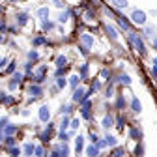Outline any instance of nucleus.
Returning <instances> with one entry per match:
<instances>
[{"mask_svg":"<svg viewBox=\"0 0 157 157\" xmlns=\"http://www.w3.org/2000/svg\"><path fill=\"white\" fill-rule=\"evenodd\" d=\"M131 39H133V43H135V47L138 49V53H140V54H144V53H146V49H144V43H142V39L138 38L137 34H133V32H131Z\"/></svg>","mask_w":157,"mask_h":157,"instance_id":"nucleus-1","label":"nucleus"},{"mask_svg":"<svg viewBox=\"0 0 157 157\" xmlns=\"http://www.w3.org/2000/svg\"><path fill=\"white\" fill-rule=\"evenodd\" d=\"M131 19H133L137 24H144V23H146V13L137 10V11H133V17H131Z\"/></svg>","mask_w":157,"mask_h":157,"instance_id":"nucleus-2","label":"nucleus"},{"mask_svg":"<svg viewBox=\"0 0 157 157\" xmlns=\"http://www.w3.org/2000/svg\"><path fill=\"white\" fill-rule=\"evenodd\" d=\"M49 118H51V110H49V107H41L39 109V120L41 122H49Z\"/></svg>","mask_w":157,"mask_h":157,"instance_id":"nucleus-3","label":"nucleus"},{"mask_svg":"<svg viewBox=\"0 0 157 157\" xmlns=\"http://www.w3.org/2000/svg\"><path fill=\"white\" fill-rule=\"evenodd\" d=\"M51 135H53V125L49 124V125H47V129H45L43 133L39 135V138L43 140V142H49V140H51Z\"/></svg>","mask_w":157,"mask_h":157,"instance_id":"nucleus-4","label":"nucleus"},{"mask_svg":"<svg viewBox=\"0 0 157 157\" xmlns=\"http://www.w3.org/2000/svg\"><path fill=\"white\" fill-rule=\"evenodd\" d=\"M23 77H24L23 73H15V75H13V81L10 82V90H15V88H17V84L21 82V78H23Z\"/></svg>","mask_w":157,"mask_h":157,"instance_id":"nucleus-5","label":"nucleus"},{"mask_svg":"<svg viewBox=\"0 0 157 157\" xmlns=\"http://www.w3.org/2000/svg\"><path fill=\"white\" fill-rule=\"evenodd\" d=\"M84 97H86V94H84V90L82 88H78V90H75V94H73V101H84Z\"/></svg>","mask_w":157,"mask_h":157,"instance_id":"nucleus-6","label":"nucleus"},{"mask_svg":"<svg viewBox=\"0 0 157 157\" xmlns=\"http://www.w3.org/2000/svg\"><path fill=\"white\" fill-rule=\"evenodd\" d=\"M82 116L86 120L90 118V101H86V99L82 101Z\"/></svg>","mask_w":157,"mask_h":157,"instance_id":"nucleus-7","label":"nucleus"},{"mask_svg":"<svg viewBox=\"0 0 157 157\" xmlns=\"http://www.w3.org/2000/svg\"><path fill=\"white\" fill-rule=\"evenodd\" d=\"M86 155L97 157V155H99V148H97V146H88V148H86Z\"/></svg>","mask_w":157,"mask_h":157,"instance_id":"nucleus-8","label":"nucleus"},{"mask_svg":"<svg viewBox=\"0 0 157 157\" xmlns=\"http://www.w3.org/2000/svg\"><path fill=\"white\" fill-rule=\"evenodd\" d=\"M82 146H84V138H82V137H77V140H75V150H77V153L82 152Z\"/></svg>","mask_w":157,"mask_h":157,"instance_id":"nucleus-9","label":"nucleus"},{"mask_svg":"<svg viewBox=\"0 0 157 157\" xmlns=\"http://www.w3.org/2000/svg\"><path fill=\"white\" fill-rule=\"evenodd\" d=\"M81 39H82V43H84V47H88V49L92 47V43H94V39H92V36H88V34H84V36H82Z\"/></svg>","mask_w":157,"mask_h":157,"instance_id":"nucleus-10","label":"nucleus"},{"mask_svg":"<svg viewBox=\"0 0 157 157\" xmlns=\"http://www.w3.org/2000/svg\"><path fill=\"white\" fill-rule=\"evenodd\" d=\"M26 21H28V15H26V13H21V15H17V24H19V26H24Z\"/></svg>","mask_w":157,"mask_h":157,"instance_id":"nucleus-11","label":"nucleus"},{"mask_svg":"<svg viewBox=\"0 0 157 157\" xmlns=\"http://www.w3.org/2000/svg\"><path fill=\"white\" fill-rule=\"evenodd\" d=\"M101 125H103V127H107V129H109V127H112V125H114V120H112V116H105Z\"/></svg>","mask_w":157,"mask_h":157,"instance_id":"nucleus-12","label":"nucleus"},{"mask_svg":"<svg viewBox=\"0 0 157 157\" xmlns=\"http://www.w3.org/2000/svg\"><path fill=\"white\" fill-rule=\"evenodd\" d=\"M15 129H17L15 125H6L4 127V135H6V137H11V135L15 133Z\"/></svg>","mask_w":157,"mask_h":157,"instance_id":"nucleus-13","label":"nucleus"},{"mask_svg":"<svg viewBox=\"0 0 157 157\" xmlns=\"http://www.w3.org/2000/svg\"><path fill=\"white\" fill-rule=\"evenodd\" d=\"M30 94H32V96H36V97H39L41 94H43V90H41L39 86H30Z\"/></svg>","mask_w":157,"mask_h":157,"instance_id":"nucleus-14","label":"nucleus"},{"mask_svg":"<svg viewBox=\"0 0 157 157\" xmlns=\"http://www.w3.org/2000/svg\"><path fill=\"white\" fill-rule=\"evenodd\" d=\"M66 64H67V60H66V56H58V58H56V66H58L60 69H62L64 66H66Z\"/></svg>","mask_w":157,"mask_h":157,"instance_id":"nucleus-15","label":"nucleus"},{"mask_svg":"<svg viewBox=\"0 0 157 157\" xmlns=\"http://www.w3.org/2000/svg\"><path fill=\"white\" fill-rule=\"evenodd\" d=\"M105 142H107V146H116L118 144L116 137H105Z\"/></svg>","mask_w":157,"mask_h":157,"instance_id":"nucleus-16","label":"nucleus"},{"mask_svg":"<svg viewBox=\"0 0 157 157\" xmlns=\"http://www.w3.org/2000/svg\"><path fill=\"white\" fill-rule=\"evenodd\" d=\"M131 109L135 112H140V101H138V99H133V101H131Z\"/></svg>","mask_w":157,"mask_h":157,"instance_id":"nucleus-17","label":"nucleus"},{"mask_svg":"<svg viewBox=\"0 0 157 157\" xmlns=\"http://www.w3.org/2000/svg\"><path fill=\"white\" fill-rule=\"evenodd\" d=\"M38 15H39L41 19L49 17V8H39V10H38Z\"/></svg>","mask_w":157,"mask_h":157,"instance_id":"nucleus-18","label":"nucleus"},{"mask_svg":"<svg viewBox=\"0 0 157 157\" xmlns=\"http://www.w3.org/2000/svg\"><path fill=\"white\" fill-rule=\"evenodd\" d=\"M32 152H34V146L30 144V142H26L24 144V155H32Z\"/></svg>","mask_w":157,"mask_h":157,"instance_id":"nucleus-19","label":"nucleus"},{"mask_svg":"<svg viewBox=\"0 0 157 157\" xmlns=\"http://www.w3.org/2000/svg\"><path fill=\"white\" fill-rule=\"evenodd\" d=\"M34 152H36V157H45V152H43V148H41V146H36Z\"/></svg>","mask_w":157,"mask_h":157,"instance_id":"nucleus-20","label":"nucleus"},{"mask_svg":"<svg viewBox=\"0 0 157 157\" xmlns=\"http://www.w3.org/2000/svg\"><path fill=\"white\" fill-rule=\"evenodd\" d=\"M69 124H71V122H69V118H64V122L60 124V131H66L67 127H69Z\"/></svg>","mask_w":157,"mask_h":157,"instance_id":"nucleus-21","label":"nucleus"},{"mask_svg":"<svg viewBox=\"0 0 157 157\" xmlns=\"http://www.w3.org/2000/svg\"><path fill=\"white\" fill-rule=\"evenodd\" d=\"M4 142H6V146H10V148L15 146V138H13V137H6V138H4Z\"/></svg>","mask_w":157,"mask_h":157,"instance_id":"nucleus-22","label":"nucleus"},{"mask_svg":"<svg viewBox=\"0 0 157 157\" xmlns=\"http://www.w3.org/2000/svg\"><path fill=\"white\" fill-rule=\"evenodd\" d=\"M112 4L116 6V8H125V6H127L125 0H112Z\"/></svg>","mask_w":157,"mask_h":157,"instance_id":"nucleus-23","label":"nucleus"},{"mask_svg":"<svg viewBox=\"0 0 157 157\" xmlns=\"http://www.w3.org/2000/svg\"><path fill=\"white\" fill-rule=\"evenodd\" d=\"M10 155H11V157H19V155H21V150H19V148H15V146L10 148Z\"/></svg>","mask_w":157,"mask_h":157,"instance_id":"nucleus-24","label":"nucleus"},{"mask_svg":"<svg viewBox=\"0 0 157 157\" xmlns=\"http://www.w3.org/2000/svg\"><path fill=\"white\" fill-rule=\"evenodd\" d=\"M124 155H125L124 148H116V150H114V157H124Z\"/></svg>","mask_w":157,"mask_h":157,"instance_id":"nucleus-25","label":"nucleus"},{"mask_svg":"<svg viewBox=\"0 0 157 157\" xmlns=\"http://www.w3.org/2000/svg\"><path fill=\"white\" fill-rule=\"evenodd\" d=\"M67 17H69V11H64V13H60L58 21H60V23H66V21H67Z\"/></svg>","mask_w":157,"mask_h":157,"instance_id":"nucleus-26","label":"nucleus"},{"mask_svg":"<svg viewBox=\"0 0 157 157\" xmlns=\"http://www.w3.org/2000/svg\"><path fill=\"white\" fill-rule=\"evenodd\" d=\"M118 23L122 24V26L125 28V30H127V28H129V23H127V21H125V17H118Z\"/></svg>","mask_w":157,"mask_h":157,"instance_id":"nucleus-27","label":"nucleus"},{"mask_svg":"<svg viewBox=\"0 0 157 157\" xmlns=\"http://www.w3.org/2000/svg\"><path fill=\"white\" fill-rule=\"evenodd\" d=\"M60 153H62V157H67V155H69V148L64 144V146L60 148Z\"/></svg>","mask_w":157,"mask_h":157,"instance_id":"nucleus-28","label":"nucleus"},{"mask_svg":"<svg viewBox=\"0 0 157 157\" xmlns=\"http://www.w3.org/2000/svg\"><path fill=\"white\" fill-rule=\"evenodd\" d=\"M131 138L138 140V138H140V131H138V129H131Z\"/></svg>","mask_w":157,"mask_h":157,"instance_id":"nucleus-29","label":"nucleus"},{"mask_svg":"<svg viewBox=\"0 0 157 157\" xmlns=\"http://www.w3.org/2000/svg\"><path fill=\"white\" fill-rule=\"evenodd\" d=\"M107 32L110 34V38H112V39H116V38H118V34H116V30H114V28H110V26H107Z\"/></svg>","mask_w":157,"mask_h":157,"instance_id":"nucleus-30","label":"nucleus"},{"mask_svg":"<svg viewBox=\"0 0 157 157\" xmlns=\"http://www.w3.org/2000/svg\"><path fill=\"white\" fill-rule=\"evenodd\" d=\"M53 28H54L53 23H49V21H45V23H43V30H53Z\"/></svg>","mask_w":157,"mask_h":157,"instance_id":"nucleus-31","label":"nucleus"},{"mask_svg":"<svg viewBox=\"0 0 157 157\" xmlns=\"http://www.w3.org/2000/svg\"><path fill=\"white\" fill-rule=\"evenodd\" d=\"M58 138H60V140H64V142H66V140H67L69 137H67V133H66V131H60V133H58Z\"/></svg>","mask_w":157,"mask_h":157,"instance_id":"nucleus-32","label":"nucleus"},{"mask_svg":"<svg viewBox=\"0 0 157 157\" xmlns=\"http://www.w3.org/2000/svg\"><path fill=\"white\" fill-rule=\"evenodd\" d=\"M60 112H62V114H69V112H71V107H69V105H64L62 109H60Z\"/></svg>","mask_w":157,"mask_h":157,"instance_id":"nucleus-33","label":"nucleus"},{"mask_svg":"<svg viewBox=\"0 0 157 157\" xmlns=\"http://www.w3.org/2000/svg\"><path fill=\"white\" fill-rule=\"evenodd\" d=\"M43 43H47L45 38H36V39H34V45H43Z\"/></svg>","mask_w":157,"mask_h":157,"instance_id":"nucleus-34","label":"nucleus"},{"mask_svg":"<svg viewBox=\"0 0 157 157\" xmlns=\"http://www.w3.org/2000/svg\"><path fill=\"white\" fill-rule=\"evenodd\" d=\"M56 84H58V88H66V78H58V81H56Z\"/></svg>","mask_w":157,"mask_h":157,"instance_id":"nucleus-35","label":"nucleus"},{"mask_svg":"<svg viewBox=\"0 0 157 157\" xmlns=\"http://www.w3.org/2000/svg\"><path fill=\"white\" fill-rule=\"evenodd\" d=\"M120 82H124V84H129V82H131V78L127 77V75H122V77H120Z\"/></svg>","mask_w":157,"mask_h":157,"instance_id":"nucleus-36","label":"nucleus"},{"mask_svg":"<svg viewBox=\"0 0 157 157\" xmlns=\"http://www.w3.org/2000/svg\"><path fill=\"white\" fill-rule=\"evenodd\" d=\"M38 53H36V51H30V53H28V58H30V60H38Z\"/></svg>","mask_w":157,"mask_h":157,"instance_id":"nucleus-37","label":"nucleus"},{"mask_svg":"<svg viewBox=\"0 0 157 157\" xmlns=\"http://www.w3.org/2000/svg\"><path fill=\"white\" fill-rule=\"evenodd\" d=\"M69 84H71V86L75 88L77 84H78V77H77V75H75V77H71V81H69Z\"/></svg>","mask_w":157,"mask_h":157,"instance_id":"nucleus-38","label":"nucleus"},{"mask_svg":"<svg viewBox=\"0 0 157 157\" xmlns=\"http://www.w3.org/2000/svg\"><path fill=\"white\" fill-rule=\"evenodd\" d=\"M90 140H92V142H94V144H96V142L99 140V137H97V135H96L94 131H90Z\"/></svg>","mask_w":157,"mask_h":157,"instance_id":"nucleus-39","label":"nucleus"},{"mask_svg":"<svg viewBox=\"0 0 157 157\" xmlns=\"http://www.w3.org/2000/svg\"><path fill=\"white\" fill-rule=\"evenodd\" d=\"M125 107V99L124 97H118V109H124Z\"/></svg>","mask_w":157,"mask_h":157,"instance_id":"nucleus-40","label":"nucleus"},{"mask_svg":"<svg viewBox=\"0 0 157 157\" xmlns=\"http://www.w3.org/2000/svg\"><path fill=\"white\" fill-rule=\"evenodd\" d=\"M15 67H17V66H15V62H11L10 66H8V69H6V71H8V73H13V71H15Z\"/></svg>","mask_w":157,"mask_h":157,"instance_id":"nucleus-41","label":"nucleus"},{"mask_svg":"<svg viewBox=\"0 0 157 157\" xmlns=\"http://www.w3.org/2000/svg\"><path fill=\"white\" fill-rule=\"evenodd\" d=\"M124 125H125L124 118H118V129H122V131H124Z\"/></svg>","mask_w":157,"mask_h":157,"instance_id":"nucleus-42","label":"nucleus"},{"mask_svg":"<svg viewBox=\"0 0 157 157\" xmlns=\"http://www.w3.org/2000/svg\"><path fill=\"white\" fill-rule=\"evenodd\" d=\"M71 127H73V129H77L78 125H81V122H78V120H71V124H69Z\"/></svg>","mask_w":157,"mask_h":157,"instance_id":"nucleus-43","label":"nucleus"},{"mask_svg":"<svg viewBox=\"0 0 157 157\" xmlns=\"http://www.w3.org/2000/svg\"><path fill=\"white\" fill-rule=\"evenodd\" d=\"M6 125H8V118H2L0 120V129H4Z\"/></svg>","mask_w":157,"mask_h":157,"instance_id":"nucleus-44","label":"nucleus"},{"mask_svg":"<svg viewBox=\"0 0 157 157\" xmlns=\"http://www.w3.org/2000/svg\"><path fill=\"white\" fill-rule=\"evenodd\" d=\"M51 157H62V153H60V150H56V152H53V153H51Z\"/></svg>","mask_w":157,"mask_h":157,"instance_id":"nucleus-45","label":"nucleus"},{"mask_svg":"<svg viewBox=\"0 0 157 157\" xmlns=\"http://www.w3.org/2000/svg\"><path fill=\"white\" fill-rule=\"evenodd\" d=\"M152 73H153V75H155V73H157V58H155V60H153V71H152Z\"/></svg>","mask_w":157,"mask_h":157,"instance_id":"nucleus-46","label":"nucleus"},{"mask_svg":"<svg viewBox=\"0 0 157 157\" xmlns=\"http://www.w3.org/2000/svg\"><path fill=\"white\" fill-rule=\"evenodd\" d=\"M0 30H2V32H6V30H8V26H6V23H0Z\"/></svg>","mask_w":157,"mask_h":157,"instance_id":"nucleus-47","label":"nucleus"},{"mask_svg":"<svg viewBox=\"0 0 157 157\" xmlns=\"http://www.w3.org/2000/svg\"><path fill=\"white\" fill-rule=\"evenodd\" d=\"M153 49H157V38H153Z\"/></svg>","mask_w":157,"mask_h":157,"instance_id":"nucleus-48","label":"nucleus"},{"mask_svg":"<svg viewBox=\"0 0 157 157\" xmlns=\"http://www.w3.org/2000/svg\"><path fill=\"white\" fill-rule=\"evenodd\" d=\"M4 64H6V60H2V58H0V67H4Z\"/></svg>","mask_w":157,"mask_h":157,"instance_id":"nucleus-49","label":"nucleus"},{"mask_svg":"<svg viewBox=\"0 0 157 157\" xmlns=\"http://www.w3.org/2000/svg\"><path fill=\"white\" fill-rule=\"evenodd\" d=\"M2 135H4V133H2V131H0V140H4V138H2Z\"/></svg>","mask_w":157,"mask_h":157,"instance_id":"nucleus-50","label":"nucleus"},{"mask_svg":"<svg viewBox=\"0 0 157 157\" xmlns=\"http://www.w3.org/2000/svg\"><path fill=\"white\" fill-rule=\"evenodd\" d=\"M10 2H17V0H10Z\"/></svg>","mask_w":157,"mask_h":157,"instance_id":"nucleus-51","label":"nucleus"}]
</instances>
